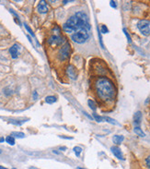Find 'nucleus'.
<instances>
[{
    "label": "nucleus",
    "instance_id": "obj_1",
    "mask_svg": "<svg viewBox=\"0 0 150 169\" xmlns=\"http://www.w3.org/2000/svg\"><path fill=\"white\" fill-rule=\"evenodd\" d=\"M96 89L99 96L102 100H111L115 95V88L106 78H99L96 82Z\"/></svg>",
    "mask_w": 150,
    "mask_h": 169
},
{
    "label": "nucleus",
    "instance_id": "obj_2",
    "mask_svg": "<svg viewBox=\"0 0 150 169\" xmlns=\"http://www.w3.org/2000/svg\"><path fill=\"white\" fill-rule=\"evenodd\" d=\"M88 36L89 35H88V33L87 31H78V32L73 33L71 38L75 43L83 44V43H85L88 39Z\"/></svg>",
    "mask_w": 150,
    "mask_h": 169
},
{
    "label": "nucleus",
    "instance_id": "obj_3",
    "mask_svg": "<svg viewBox=\"0 0 150 169\" xmlns=\"http://www.w3.org/2000/svg\"><path fill=\"white\" fill-rule=\"evenodd\" d=\"M137 27H138L139 31L141 32V33L145 36H148L150 34V21H138L137 23Z\"/></svg>",
    "mask_w": 150,
    "mask_h": 169
},
{
    "label": "nucleus",
    "instance_id": "obj_4",
    "mask_svg": "<svg viewBox=\"0 0 150 169\" xmlns=\"http://www.w3.org/2000/svg\"><path fill=\"white\" fill-rule=\"evenodd\" d=\"M70 52H71L70 44H65V45L61 48L60 52H59V55H58V56H59V58H60V60H65V59H67L70 56Z\"/></svg>",
    "mask_w": 150,
    "mask_h": 169
},
{
    "label": "nucleus",
    "instance_id": "obj_5",
    "mask_svg": "<svg viewBox=\"0 0 150 169\" xmlns=\"http://www.w3.org/2000/svg\"><path fill=\"white\" fill-rule=\"evenodd\" d=\"M64 42V40H63L62 37L60 36H58V35H53L50 37V39L48 40V43L51 45H53V46H55V45H60L62 43Z\"/></svg>",
    "mask_w": 150,
    "mask_h": 169
},
{
    "label": "nucleus",
    "instance_id": "obj_6",
    "mask_svg": "<svg viewBox=\"0 0 150 169\" xmlns=\"http://www.w3.org/2000/svg\"><path fill=\"white\" fill-rule=\"evenodd\" d=\"M37 9H38V11H39L40 13H42V14H45V13H47V12H48V7H47L46 2L43 1V0L41 1L37 7Z\"/></svg>",
    "mask_w": 150,
    "mask_h": 169
},
{
    "label": "nucleus",
    "instance_id": "obj_7",
    "mask_svg": "<svg viewBox=\"0 0 150 169\" xmlns=\"http://www.w3.org/2000/svg\"><path fill=\"white\" fill-rule=\"evenodd\" d=\"M111 150L113 154L115 155L116 158H118V159H120V160H123V155H122V153L120 148H118L117 146H112L111 148Z\"/></svg>",
    "mask_w": 150,
    "mask_h": 169
},
{
    "label": "nucleus",
    "instance_id": "obj_8",
    "mask_svg": "<svg viewBox=\"0 0 150 169\" xmlns=\"http://www.w3.org/2000/svg\"><path fill=\"white\" fill-rule=\"evenodd\" d=\"M9 53H10V55H11L12 58L18 57V56H19V45L17 44H13L9 48Z\"/></svg>",
    "mask_w": 150,
    "mask_h": 169
},
{
    "label": "nucleus",
    "instance_id": "obj_9",
    "mask_svg": "<svg viewBox=\"0 0 150 169\" xmlns=\"http://www.w3.org/2000/svg\"><path fill=\"white\" fill-rule=\"evenodd\" d=\"M66 72H67V75H68L71 79H76V77H77V72H76V69L73 66H69L68 68H67Z\"/></svg>",
    "mask_w": 150,
    "mask_h": 169
},
{
    "label": "nucleus",
    "instance_id": "obj_10",
    "mask_svg": "<svg viewBox=\"0 0 150 169\" xmlns=\"http://www.w3.org/2000/svg\"><path fill=\"white\" fill-rule=\"evenodd\" d=\"M141 118H142V114H141V112L140 111L136 112L134 116V125H136V127L140 125Z\"/></svg>",
    "mask_w": 150,
    "mask_h": 169
},
{
    "label": "nucleus",
    "instance_id": "obj_11",
    "mask_svg": "<svg viewBox=\"0 0 150 169\" xmlns=\"http://www.w3.org/2000/svg\"><path fill=\"white\" fill-rule=\"evenodd\" d=\"M63 29H64V31H65V33H76V30L73 27V26L69 25V24L67 23H65L64 24V26H63Z\"/></svg>",
    "mask_w": 150,
    "mask_h": 169
},
{
    "label": "nucleus",
    "instance_id": "obj_12",
    "mask_svg": "<svg viewBox=\"0 0 150 169\" xmlns=\"http://www.w3.org/2000/svg\"><path fill=\"white\" fill-rule=\"evenodd\" d=\"M123 140H124V138H123V136H122V135H115V136H113V138H112L113 142L115 144H121Z\"/></svg>",
    "mask_w": 150,
    "mask_h": 169
},
{
    "label": "nucleus",
    "instance_id": "obj_13",
    "mask_svg": "<svg viewBox=\"0 0 150 169\" xmlns=\"http://www.w3.org/2000/svg\"><path fill=\"white\" fill-rule=\"evenodd\" d=\"M134 131L135 134H137L138 136H140V137H145V134L143 132V130L140 128V127H135L134 128Z\"/></svg>",
    "mask_w": 150,
    "mask_h": 169
},
{
    "label": "nucleus",
    "instance_id": "obj_14",
    "mask_svg": "<svg viewBox=\"0 0 150 169\" xmlns=\"http://www.w3.org/2000/svg\"><path fill=\"white\" fill-rule=\"evenodd\" d=\"M76 16L77 17V18H79V19H83V21H88V17H87V15L84 13V12H77L76 14Z\"/></svg>",
    "mask_w": 150,
    "mask_h": 169
},
{
    "label": "nucleus",
    "instance_id": "obj_15",
    "mask_svg": "<svg viewBox=\"0 0 150 169\" xmlns=\"http://www.w3.org/2000/svg\"><path fill=\"white\" fill-rule=\"evenodd\" d=\"M45 102H46L47 104H53V103L56 102V97H54V96H52V95H50V96H47V97L45 98Z\"/></svg>",
    "mask_w": 150,
    "mask_h": 169
},
{
    "label": "nucleus",
    "instance_id": "obj_16",
    "mask_svg": "<svg viewBox=\"0 0 150 169\" xmlns=\"http://www.w3.org/2000/svg\"><path fill=\"white\" fill-rule=\"evenodd\" d=\"M6 141H7L8 144H10V145H14L15 144V139H14V137H12V136H7V138H6Z\"/></svg>",
    "mask_w": 150,
    "mask_h": 169
},
{
    "label": "nucleus",
    "instance_id": "obj_17",
    "mask_svg": "<svg viewBox=\"0 0 150 169\" xmlns=\"http://www.w3.org/2000/svg\"><path fill=\"white\" fill-rule=\"evenodd\" d=\"M73 151H74V153H75V154H76V156L79 157V156H80L81 152H82V149H81L80 147H78V146H76V147H75V148L73 149Z\"/></svg>",
    "mask_w": 150,
    "mask_h": 169
},
{
    "label": "nucleus",
    "instance_id": "obj_18",
    "mask_svg": "<svg viewBox=\"0 0 150 169\" xmlns=\"http://www.w3.org/2000/svg\"><path fill=\"white\" fill-rule=\"evenodd\" d=\"M11 136L17 137V138H24V137H25V134L22 133V132H12Z\"/></svg>",
    "mask_w": 150,
    "mask_h": 169
},
{
    "label": "nucleus",
    "instance_id": "obj_19",
    "mask_svg": "<svg viewBox=\"0 0 150 169\" xmlns=\"http://www.w3.org/2000/svg\"><path fill=\"white\" fill-rule=\"evenodd\" d=\"M88 105H89V107L92 109V110H96V108H97V105H96V104H95L94 101H92V100H88Z\"/></svg>",
    "mask_w": 150,
    "mask_h": 169
},
{
    "label": "nucleus",
    "instance_id": "obj_20",
    "mask_svg": "<svg viewBox=\"0 0 150 169\" xmlns=\"http://www.w3.org/2000/svg\"><path fill=\"white\" fill-rule=\"evenodd\" d=\"M103 118L107 121V122L111 123V124H112V125H118V123L116 122V121L114 120V119H112V118L108 117V116H105V117H103Z\"/></svg>",
    "mask_w": 150,
    "mask_h": 169
},
{
    "label": "nucleus",
    "instance_id": "obj_21",
    "mask_svg": "<svg viewBox=\"0 0 150 169\" xmlns=\"http://www.w3.org/2000/svg\"><path fill=\"white\" fill-rule=\"evenodd\" d=\"M93 117H94L95 120L98 121V122H102V121H103V119H104L103 117H101L100 116H98L97 114H95V113L93 114Z\"/></svg>",
    "mask_w": 150,
    "mask_h": 169
},
{
    "label": "nucleus",
    "instance_id": "obj_22",
    "mask_svg": "<svg viewBox=\"0 0 150 169\" xmlns=\"http://www.w3.org/2000/svg\"><path fill=\"white\" fill-rule=\"evenodd\" d=\"M123 33H124L125 36H126L128 43H131V42H132V39H131V37H130V35H129V33H128V32H127L126 29H123Z\"/></svg>",
    "mask_w": 150,
    "mask_h": 169
},
{
    "label": "nucleus",
    "instance_id": "obj_23",
    "mask_svg": "<svg viewBox=\"0 0 150 169\" xmlns=\"http://www.w3.org/2000/svg\"><path fill=\"white\" fill-rule=\"evenodd\" d=\"M24 26H25V28H26V30L28 31L29 32V33H30V35H31V36H33V37H34V33H33V32H32V30H31V29L30 28V27H29L28 25H27V24H24Z\"/></svg>",
    "mask_w": 150,
    "mask_h": 169
},
{
    "label": "nucleus",
    "instance_id": "obj_24",
    "mask_svg": "<svg viewBox=\"0 0 150 169\" xmlns=\"http://www.w3.org/2000/svg\"><path fill=\"white\" fill-rule=\"evenodd\" d=\"M100 31H101L102 33H109V30H108V28L106 27V25H101Z\"/></svg>",
    "mask_w": 150,
    "mask_h": 169
},
{
    "label": "nucleus",
    "instance_id": "obj_25",
    "mask_svg": "<svg viewBox=\"0 0 150 169\" xmlns=\"http://www.w3.org/2000/svg\"><path fill=\"white\" fill-rule=\"evenodd\" d=\"M145 164H146V166L150 169V155L145 159Z\"/></svg>",
    "mask_w": 150,
    "mask_h": 169
},
{
    "label": "nucleus",
    "instance_id": "obj_26",
    "mask_svg": "<svg viewBox=\"0 0 150 169\" xmlns=\"http://www.w3.org/2000/svg\"><path fill=\"white\" fill-rule=\"evenodd\" d=\"M110 5H111V7H113V8H116V7H117L116 3L114 2V1H111V2H110Z\"/></svg>",
    "mask_w": 150,
    "mask_h": 169
},
{
    "label": "nucleus",
    "instance_id": "obj_27",
    "mask_svg": "<svg viewBox=\"0 0 150 169\" xmlns=\"http://www.w3.org/2000/svg\"><path fill=\"white\" fill-rule=\"evenodd\" d=\"M37 97H38V93H37V92H33V99L36 100V99H37Z\"/></svg>",
    "mask_w": 150,
    "mask_h": 169
},
{
    "label": "nucleus",
    "instance_id": "obj_28",
    "mask_svg": "<svg viewBox=\"0 0 150 169\" xmlns=\"http://www.w3.org/2000/svg\"><path fill=\"white\" fill-rule=\"evenodd\" d=\"M4 141H5V139H4V138H0V142H3Z\"/></svg>",
    "mask_w": 150,
    "mask_h": 169
},
{
    "label": "nucleus",
    "instance_id": "obj_29",
    "mask_svg": "<svg viewBox=\"0 0 150 169\" xmlns=\"http://www.w3.org/2000/svg\"><path fill=\"white\" fill-rule=\"evenodd\" d=\"M65 149H66V148H65V147H61L60 150H65Z\"/></svg>",
    "mask_w": 150,
    "mask_h": 169
},
{
    "label": "nucleus",
    "instance_id": "obj_30",
    "mask_svg": "<svg viewBox=\"0 0 150 169\" xmlns=\"http://www.w3.org/2000/svg\"><path fill=\"white\" fill-rule=\"evenodd\" d=\"M0 169H7V168H6V167H3V166H1V165H0Z\"/></svg>",
    "mask_w": 150,
    "mask_h": 169
},
{
    "label": "nucleus",
    "instance_id": "obj_31",
    "mask_svg": "<svg viewBox=\"0 0 150 169\" xmlns=\"http://www.w3.org/2000/svg\"><path fill=\"white\" fill-rule=\"evenodd\" d=\"M76 169H84V168H82V167H77Z\"/></svg>",
    "mask_w": 150,
    "mask_h": 169
},
{
    "label": "nucleus",
    "instance_id": "obj_32",
    "mask_svg": "<svg viewBox=\"0 0 150 169\" xmlns=\"http://www.w3.org/2000/svg\"><path fill=\"white\" fill-rule=\"evenodd\" d=\"M0 153H1V151H0Z\"/></svg>",
    "mask_w": 150,
    "mask_h": 169
}]
</instances>
